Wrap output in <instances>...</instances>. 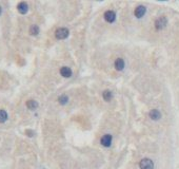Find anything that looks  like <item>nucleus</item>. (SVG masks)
<instances>
[{
    "instance_id": "nucleus-1",
    "label": "nucleus",
    "mask_w": 179,
    "mask_h": 169,
    "mask_svg": "<svg viewBox=\"0 0 179 169\" xmlns=\"http://www.w3.org/2000/svg\"><path fill=\"white\" fill-rule=\"evenodd\" d=\"M168 25V19L164 17V16H161V17L157 18L156 21H155V28H156V30H163V29L167 26Z\"/></svg>"
},
{
    "instance_id": "nucleus-2",
    "label": "nucleus",
    "mask_w": 179,
    "mask_h": 169,
    "mask_svg": "<svg viewBox=\"0 0 179 169\" xmlns=\"http://www.w3.org/2000/svg\"><path fill=\"white\" fill-rule=\"evenodd\" d=\"M140 169H154V162L151 159H142L139 162Z\"/></svg>"
},
{
    "instance_id": "nucleus-3",
    "label": "nucleus",
    "mask_w": 179,
    "mask_h": 169,
    "mask_svg": "<svg viewBox=\"0 0 179 169\" xmlns=\"http://www.w3.org/2000/svg\"><path fill=\"white\" fill-rule=\"evenodd\" d=\"M55 36L57 39H65L69 36V30L65 28H59L55 32Z\"/></svg>"
},
{
    "instance_id": "nucleus-4",
    "label": "nucleus",
    "mask_w": 179,
    "mask_h": 169,
    "mask_svg": "<svg viewBox=\"0 0 179 169\" xmlns=\"http://www.w3.org/2000/svg\"><path fill=\"white\" fill-rule=\"evenodd\" d=\"M112 135L111 134H105L100 139V143L102 146H105V147H110L112 145Z\"/></svg>"
},
{
    "instance_id": "nucleus-5",
    "label": "nucleus",
    "mask_w": 179,
    "mask_h": 169,
    "mask_svg": "<svg viewBox=\"0 0 179 169\" xmlns=\"http://www.w3.org/2000/svg\"><path fill=\"white\" fill-rule=\"evenodd\" d=\"M105 19L110 23L114 22L115 19H116V14H115V12H113V11H106L105 13Z\"/></svg>"
},
{
    "instance_id": "nucleus-6",
    "label": "nucleus",
    "mask_w": 179,
    "mask_h": 169,
    "mask_svg": "<svg viewBox=\"0 0 179 169\" xmlns=\"http://www.w3.org/2000/svg\"><path fill=\"white\" fill-rule=\"evenodd\" d=\"M145 12H146V7H143V5H139V7H137L135 9L134 14L137 18H141L144 14H145Z\"/></svg>"
},
{
    "instance_id": "nucleus-7",
    "label": "nucleus",
    "mask_w": 179,
    "mask_h": 169,
    "mask_svg": "<svg viewBox=\"0 0 179 169\" xmlns=\"http://www.w3.org/2000/svg\"><path fill=\"white\" fill-rule=\"evenodd\" d=\"M149 115H150V117H151V120H158L161 119V113H160V111L157 109L151 110Z\"/></svg>"
},
{
    "instance_id": "nucleus-8",
    "label": "nucleus",
    "mask_w": 179,
    "mask_h": 169,
    "mask_svg": "<svg viewBox=\"0 0 179 169\" xmlns=\"http://www.w3.org/2000/svg\"><path fill=\"white\" fill-rule=\"evenodd\" d=\"M114 66H115V69H116L117 71H121V70L124 69V66H125L124 60L122 59V58H117V59L115 60Z\"/></svg>"
},
{
    "instance_id": "nucleus-9",
    "label": "nucleus",
    "mask_w": 179,
    "mask_h": 169,
    "mask_svg": "<svg viewBox=\"0 0 179 169\" xmlns=\"http://www.w3.org/2000/svg\"><path fill=\"white\" fill-rule=\"evenodd\" d=\"M17 9L20 14H26L29 11V5L26 4V2H20V3L18 4Z\"/></svg>"
},
{
    "instance_id": "nucleus-10",
    "label": "nucleus",
    "mask_w": 179,
    "mask_h": 169,
    "mask_svg": "<svg viewBox=\"0 0 179 169\" xmlns=\"http://www.w3.org/2000/svg\"><path fill=\"white\" fill-rule=\"evenodd\" d=\"M60 74L62 75L63 77H71L72 76V70L69 68V67H62L60 69Z\"/></svg>"
},
{
    "instance_id": "nucleus-11",
    "label": "nucleus",
    "mask_w": 179,
    "mask_h": 169,
    "mask_svg": "<svg viewBox=\"0 0 179 169\" xmlns=\"http://www.w3.org/2000/svg\"><path fill=\"white\" fill-rule=\"evenodd\" d=\"M102 97L105 101H110L112 100V97H113V93H112L110 90H105V91H103V93H102Z\"/></svg>"
},
{
    "instance_id": "nucleus-12",
    "label": "nucleus",
    "mask_w": 179,
    "mask_h": 169,
    "mask_svg": "<svg viewBox=\"0 0 179 169\" xmlns=\"http://www.w3.org/2000/svg\"><path fill=\"white\" fill-rule=\"evenodd\" d=\"M26 107L31 110H35L37 107H38V103H37L36 101L30 100V101H28V103H26Z\"/></svg>"
},
{
    "instance_id": "nucleus-13",
    "label": "nucleus",
    "mask_w": 179,
    "mask_h": 169,
    "mask_svg": "<svg viewBox=\"0 0 179 169\" xmlns=\"http://www.w3.org/2000/svg\"><path fill=\"white\" fill-rule=\"evenodd\" d=\"M7 120V113L4 110H0V123H4Z\"/></svg>"
},
{
    "instance_id": "nucleus-14",
    "label": "nucleus",
    "mask_w": 179,
    "mask_h": 169,
    "mask_svg": "<svg viewBox=\"0 0 179 169\" xmlns=\"http://www.w3.org/2000/svg\"><path fill=\"white\" fill-rule=\"evenodd\" d=\"M58 101H59V104H61V105H65L69 101V97L66 95L63 94V95L59 96V98H58Z\"/></svg>"
},
{
    "instance_id": "nucleus-15",
    "label": "nucleus",
    "mask_w": 179,
    "mask_h": 169,
    "mask_svg": "<svg viewBox=\"0 0 179 169\" xmlns=\"http://www.w3.org/2000/svg\"><path fill=\"white\" fill-rule=\"evenodd\" d=\"M30 33L32 34V35H37L39 33V28L37 26H32L31 28H30Z\"/></svg>"
},
{
    "instance_id": "nucleus-16",
    "label": "nucleus",
    "mask_w": 179,
    "mask_h": 169,
    "mask_svg": "<svg viewBox=\"0 0 179 169\" xmlns=\"http://www.w3.org/2000/svg\"><path fill=\"white\" fill-rule=\"evenodd\" d=\"M1 12H2V9H1V7H0V14H1Z\"/></svg>"
}]
</instances>
